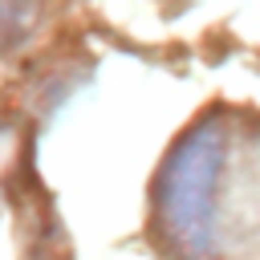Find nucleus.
Returning <instances> with one entry per match:
<instances>
[{
	"mask_svg": "<svg viewBox=\"0 0 260 260\" xmlns=\"http://www.w3.org/2000/svg\"><path fill=\"white\" fill-rule=\"evenodd\" d=\"M228 134L219 122L191 126L175 150L167 154L158 183H154V211L158 232L183 260H211L215 256V191L223 175Z\"/></svg>",
	"mask_w": 260,
	"mask_h": 260,
	"instance_id": "nucleus-1",
	"label": "nucleus"
}]
</instances>
